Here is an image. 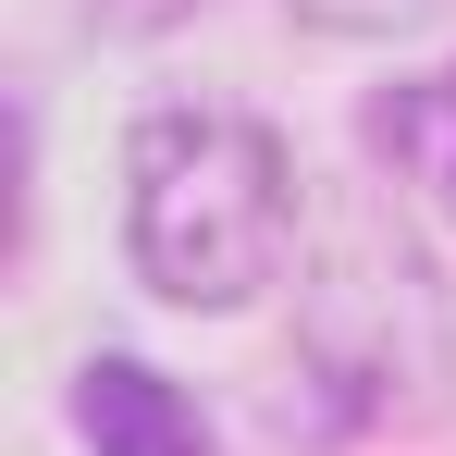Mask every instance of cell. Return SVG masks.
Returning a JSON list of instances; mask_svg holds the SVG:
<instances>
[{
  "mask_svg": "<svg viewBox=\"0 0 456 456\" xmlns=\"http://www.w3.org/2000/svg\"><path fill=\"white\" fill-rule=\"evenodd\" d=\"M75 432L99 456H210L198 395L160 382L149 358H86V370H75Z\"/></svg>",
  "mask_w": 456,
  "mask_h": 456,
  "instance_id": "cell-3",
  "label": "cell"
},
{
  "mask_svg": "<svg viewBox=\"0 0 456 456\" xmlns=\"http://www.w3.org/2000/svg\"><path fill=\"white\" fill-rule=\"evenodd\" d=\"M297 25H321V37H419L444 0H284Z\"/></svg>",
  "mask_w": 456,
  "mask_h": 456,
  "instance_id": "cell-5",
  "label": "cell"
},
{
  "mask_svg": "<svg viewBox=\"0 0 456 456\" xmlns=\"http://www.w3.org/2000/svg\"><path fill=\"white\" fill-rule=\"evenodd\" d=\"M358 136H370V160L395 173V198H419L432 223H456V62L395 75L370 111H358Z\"/></svg>",
  "mask_w": 456,
  "mask_h": 456,
  "instance_id": "cell-4",
  "label": "cell"
},
{
  "mask_svg": "<svg viewBox=\"0 0 456 456\" xmlns=\"http://www.w3.org/2000/svg\"><path fill=\"white\" fill-rule=\"evenodd\" d=\"M297 382L333 432H432L456 407V297L382 185H321L308 210Z\"/></svg>",
  "mask_w": 456,
  "mask_h": 456,
  "instance_id": "cell-1",
  "label": "cell"
},
{
  "mask_svg": "<svg viewBox=\"0 0 456 456\" xmlns=\"http://www.w3.org/2000/svg\"><path fill=\"white\" fill-rule=\"evenodd\" d=\"M297 149L234 99H160L124 136V259L160 308H247L297 272Z\"/></svg>",
  "mask_w": 456,
  "mask_h": 456,
  "instance_id": "cell-2",
  "label": "cell"
}]
</instances>
